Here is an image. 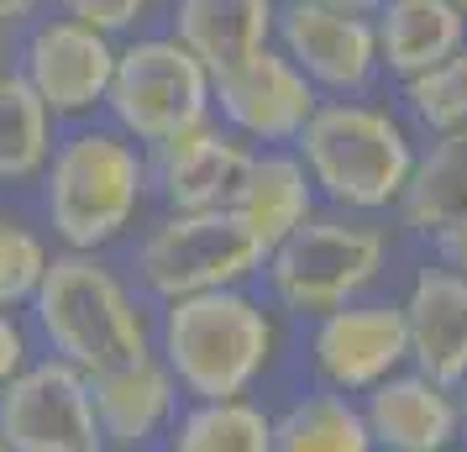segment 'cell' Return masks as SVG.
Instances as JSON below:
<instances>
[{
    "instance_id": "cell-1",
    "label": "cell",
    "mask_w": 467,
    "mask_h": 452,
    "mask_svg": "<svg viewBox=\"0 0 467 452\" xmlns=\"http://www.w3.org/2000/svg\"><path fill=\"white\" fill-rule=\"evenodd\" d=\"M26 310H32V331L43 337L47 358L74 363L85 379L152 352L148 305L137 300L127 274L106 263V253L58 247Z\"/></svg>"
},
{
    "instance_id": "cell-2",
    "label": "cell",
    "mask_w": 467,
    "mask_h": 452,
    "mask_svg": "<svg viewBox=\"0 0 467 452\" xmlns=\"http://www.w3.org/2000/svg\"><path fill=\"white\" fill-rule=\"evenodd\" d=\"M152 352L184 400H236L278 358V316L242 289H211L158 305Z\"/></svg>"
},
{
    "instance_id": "cell-3",
    "label": "cell",
    "mask_w": 467,
    "mask_h": 452,
    "mask_svg": "<svg viewBox=\"0 0 467 452\" xmlns=\"http://www.w3.org/2000/svg\"><path fill=\"white\" fill-rule=\"evenodd\" d=\"M43 221L68 253H106L148 211V152L110 127H79L53 142L43 169Z\"/></svg>"
},
{
    "instance_id": "cell-4",
    "label": "cell",
    "mask_w": 467,
    "mask_h": 452,
    "mask_svg": "<svg viewBox=\"0 0 467 452\" xmlns=\"http://www.w3.org/2000/svg\"><path fill=\"white\" fill-rule=\"evenodd\" d=\"M299 163L310 173L320 200L347 215H373L400 205L410 169H415V137L394 110L368 100H320L316 116L299 131Z\"/></svg>"
},
{
    "instance_id": "cell-5",
    "label": "cell",
    "mask_w": 467,
    "mask_h": 452,
    "mask_svg": "<svg viewBox=\"0 0 467 452\" xmlns=\"http://www.w3.org/2000/svg\"><path fill=\"white\" fill-rule=\"evenodd\" d=\"M389 263V237L383 226H368L358 215H310L289 237L268 247L263 279L274 289V300L295 316H326L337 305L362 300L379 284Z\"/></svg>"
},
{
    "instance_id": "cell-6",
    "label": "cell",
    "mask_w": 467,
    "mask_h": 452,
    "mask_svg": "<svg viewBox=\"0 0 467 452\" xmlns=\"http://www.w3.org/2000/svg\"><path fill=\"white\" fill-rule=\"evenodd\" d=\"M263 258L268 247L226 205L221 211H163L137 242L131 274L158 305H169L184 295L242 289L263 274Z\"/></svg>"
},
{
    "instance_id": "cell-7",
    "label": "cell",
    "mask_w": 467,
    "mask_h": 452,
    "mask_svg": "<svg viewBox=\"0 0 467 452\" xmlns=\"http://www.w3.org/2000/svg\"><path fill=\"white\" fill-rule=\"evenodd\" d=\"M106 116L121 137H131L148 152L179 131L211 121V74L169 32H137L116 47Z\"/></svg>"
},
{
    "instance_id": "cell-8",
    "label": "cell",
    "mask_w": 467,
    "mask_h": 452,
    "mask_svg": "<svg viewBox=\"0 0 467 452\" xmlns=\"http://www.w3.org/2000/svg\"><path fill=\"white\" fill-rule=\"evenodd\" d=\"M116 47H121L116 37L74 22L64 11H53V16H37L26 26L11 68L47 106L53 121H89L95 110H106V89H110V74H116Z\"/></svg>"
},
{
    "instance_id": "cell-9",
    "label": "cell",
    "mask_w": 467,
    "mask_h": 452,
    "mask_svg": "<svg viewBox=\"0 0 467 452\" xmlns=\"http://www.w3.org/2000/svg\"><path fill=\"white\" fill-rule=\"evenodd\" d=\"M0 442L11 452H106L89 379L64 358H32L0 389Z\"/></svg>"
},
{
    "instance_id": "cell-10",
    "label": "cell",
    "mask_w": 467,
    "mask_h": 452,
    "mask_svg": "<svg viewBox=\"0 0 467 452\" xmlns=\"http://www.w3.org/2000/svg\"><path fill=\"white\" fill-rule=\"evenodd\" d=\"M316 106L320 89L278 47H263L247 64L211 79V116L247 148H295Z\"/></svg>"
},
{
    "instance_id": "cell-11",
    "label": "cell",
    "mask_w": 467,
    "mask_h": 452,
    "mask_svg": "<svg viewBox=\"0 0 467 452\" xmlns=\"http://www.w3.org/2000/svg\"><path fill=\"white\" fill-rule=\"evenodd\" d=\"M274 47L320 89V95H358L379 74L373 16L337 11L320 0H278Z\"/></svg>"
},
{
    "instance_id": "cell-12",
    "label": "cell",
    "mask_w": 467,
    "mask_h": 452,
    "mask_svg": "<svg viewBox=\"0 0 467 452\" xmlns=\"http://www.w3.org/2000/svg\"><path fill=\"white\" fill-rule=\"evenodd\" d=\"M310 363L320 384L337 394H368L389 373L410 368V337L404 310L389 300H352L316 316L310 331Z\"/></svg>"
},
{
    "instance_id": "cell-13",
    "label": "cell",
    "mask_w": 467,
    "mask_h": 452,
    "mask_svg": "<svg viewBox=\"0 0 467 452\" xmlns=\"http://www.w3.org/2000/svg\"><path fill=\"white\" fill-rule=\"evenodd\" d=\"M247 158H253V148L211 116V121H200V127L148 148L152 194L169 211H221L232 200Z\"/></svg>"
},
{
    "instance_id": "cell-14",
    "label": "cell",
    "mask_w": 467,
    "mask_h": 452,
    "mask_svg": "<svg viewBox=\"0 0 467 452\" xmlns=\"http://www.w3.org/2000/svg\"><path fill=\"white\" fill-rule=\"evenodd\" d=\"M362 421L379 452H451L462 436L457 389L420 368H400L362 394Z\"/></svg>"
},
{
    "instance_id": "cell-15",
    "label": "cell",
    "mask_w": 467,
    "mask_h": 452,
    "mask_svg": "<svg viewBox=\"0 0 467 452\" xmlns=\"http://www.w3.org/2000/svg\"><path fill=\"white\" fill-rule=\"evenodd\" d=\"M89 394H95V421H100L106 452L158 447L169 436L179 405H184V394H179V384H173V373L163 368L158 352L95 373L89 379Z\"/></svg>"
},
{
    "instance_id": "cell-16",
    "label": "cell",
    "mask_w": 467,
    "mask_h": 452,
    "mask_svg": "<svg viewBox=\"0 0 467 452\" xmlns=\"http://www.w3.org/2000/svg\"><path fill=\"white\" fill-rule=\"evenodd\" d=\"M410 368H420L441 384H467V279L451 268H420L410 295L400 300Z\"/></svg>"
},
{
    "instance_id": "cell-17",
    "label": "cell",
    "mask_w": 467,
    "mask_h": 452,
    "mask_svg": "<svg viewBox=\"0 0 467 452\" xmlns=\"http://www.w3.org/2000/svg\"><path fill=\"white\" fill-rule=\"evenodd\" d=\"M274 26L278 0H173L169 11V37L200 58L211 79L274 47Z\"/></svg>"
},
{
    "instance_id": "cell-18",
    "label": "cell",
    "mask_w": 467,
    "mask_h": 452,
    "mask_svg": "<svg viewBox=\"0 0 467 452\" xmlns=\"http://www.w3.org/2000/svg\"><path fill=\"white\" fill-rule=\"evenodd\" d=\"M226 211H232L263 247H278L295 226H305V221L316 215V184H310V173L299 163V152L253 148L232 200H226Z\"/></svg>"
},
{
    "instance_id": "cell-19",
    "label": "cell",
    "mask_w": 467,
    "mask_h": 452,
    "mask_svg": "<svg viewBox=\"0 0 467 452\" xmlns=\"http://www.w3.org/2000/svg\"><path fill=\"white\" fill-rule=\"evenodd\" d=\"M373 43L379 68H389L394 79H415L462 53L467 22L451 0H383L373 11Z\"/></svg>"
},
{
    "instance_id": "cell-20",
    "label": "cell",
    "mask_w": 467,
    "mask_h": 452,
    "mask_svg": "<svg viewBox=\"0 0 467 452\" xmlns=\"http://www.w3.org/2000/svg\"><path fill=\"white\" fill-rule=\"evenodd\" d=\"M400 215L420 237H441L446 226H457L467 215V127L441 131L431 152H415L410 184L400 194Z\"/></svg>"
},
{
    "instance_id": "cell-21",
    "label": "cell",
    "mask_w": 467,
    "mask_h": 452,
    "mask_svg": "<svg viewBox=\"0 0 467 452\" xmlns=\"http://www.w3.org/2000/svg\"><path fill=\"white\" fill-rule=\"evenodd\" d=\"M163 452H274V415L247 394L184 400L163 436Z\"/></svg>"
},
{
    "instance_id": "cell-22",
    "label": "cell",
    "mask_w": 467,
    "mask_h": 452,
    "mask_svg": "<svg viewBox=\"0 0 467 452\" xmlns=\"http://www.w3.org/2000/svg\"><path fill=\"white\" fill-rule=\"evenodd\" d=\"M274 452H379L362 405L337 389H316L274 415Z\"/></svg>"
},
{
    "instance_id": "cell-23",
    "label": "cell",
    "mask_w": 467,
    "mask_h": 452,
    "mask_svg": "<svg viewBox=\"0 0 467 452\" xmlns=\"http://www.w3.org/2000/svg\"><path fill=\"white\" fill-rule=\"evenodd\" d=\"M58 142V121L26 89L16 68L0 74V184H32L43 179L47 158Z\"/></svg>"
},
{
    "instance_id": "cell-24",
    "label": "cell",
    "mask_w": 467,
    "mask_h": 452,
    "mask_svg": "<svg viewBox=\"0 0 467 452\" xmlns=\"http://www.w3.org/2000/svg\"><path fill=\"white\" fill-rule=\"evenodd\" d=\"M53 247L37 226H26L22 215L0 211V310H22L32 289L43 284V268Z\"/></svg>"
},
{
    "instance_id": "cell-25",
    "label": "cell",
    "mask_w": 467,
    "mask_h": 452,
    "mask_svg": "<svg viewBox=\"0 0 467 452\" xmlns=\"http://www.w3.org/2000/svg\"><path fill=\"white\" fill-rule=\"evenodd\" d=\"M404 100H410V116L420 121L425 131H462L467 127V68L462 53L446 58V64L425 68L415 79H404Z\"/></svg>"
},
{
    "instance_id": "cell-26",
    "label": "cell",
    "mask_w": 467,
    "mask_h": 452,
    "mask_svg": "<svg viewBox=\"0 0 467 452\" xmlns=\"http://www.w3.org/2000/svg\"><path fill=\"white\" fill-rule=\"evenodd\" d=\"M64 16H74V22L95 26V32H106V37H116V43H127V37H137L142 26H148V16L158 11V0H53Z\"/></svg>"
},
{
    "instance_id": "cell-27",
    "label": "cell",
    "mask_w": 467,
    "mask_h": 452,
    "mask_svg": "<svg viewBox=\"0 0 467 452\" xmlns=\"http://www.w3.org/2000/svg\"><path fill=\"white\" fill-rule=\"evenodd\" d=\"M26 363H32V326L22 321V310H0V389Z\"/></svg>"
},
{
    "instance_id": "cell-28",
    "label": "cell",
    "mask_w": 467,
    "mask_h": 452,
    "mask_svg": "<svg viewBox=\"0 0 467 452\" xmlns=\"http://www.w3.org/2000/svg\"><path fill=\"white\" fill-rule=\"evenodd\" d=\"M436 247H441L446 268H451V274H462V279H467V215L457 221V226H446L441 237H436Z\"/></svg>"
},
{
    "instance_id": "cell-29",
    "label": "cell",
    "mask_w": 467,
    "mask_h": 452,
    "mask_svg": "<svg viewBox=\"0 0 467 452\" xmlns=\"http://www.w3.org/2000/svg\"><path fill=\"white\" fill-rule=\"evenodd\" d=\"M47 0H0V26H32Z\"/></svg>"
},
{
    "instance_id": "cell-30",
    "label": "cell",
    "mask_w": 467,
    "mask_h": 452,
    "mask_svg": "<svg viewBox=\"0 0 467 452\" xmlns=\"http://www.w3.org/2000/svg\"><path fill=\"white\" fill-rule=\"evenodd\" d=\"M320 5H337V11H362V16H373L383 0H320Z\"/></svg>"
},
{
    "instance_id": "cell-31",
    "label": "cell",
    "mask_w": 467,
    "mask_h": 452,
    "mask_svg": "<svg viewBox=\"0 0 467 452\" xmlns=\"http://www.w3.org/2000/svg\"><path fill=\"white\" fill-rule=\"evenodd\" d=\"M11 68V26H0V74Z\"/></svg>"
},
{
    "instance_id": "cell-32",
    "label": "cell",
    "mask_w": 467,
    "mask_h": 452,
    "mask_svg": "<svg viewBox=\"0 0 467 452\" xmlns=\"http://www.w3.org/2000/svg\"><path fill=\"white\" fill-rule=\"evenodd\" d=\"M451 5H457V11H462V22H467V0H451Z\"/></svg>"
},
{
    "instance_id": "cell-33",
    "label": "cell",
    "mask_w": 467,
    "mask_h": 452,
    "mask_svg": "<svg viewBox=\"0 0 467 452\" xmlns=\"http://www.w3.org/2000/svg\"><path fill=\"white\" fill-rule=\"evenodd\" d=\"M462 421H467V384H462Z\"/></svg>"
},
{
    "instance_id": "cell-34",
    "label": "cell",
    "mask_w": 467,
    "mask_h": 452,
    "mask_svg": "<svg viewBox=\"0 0 467 452\" xmlns=\"http://www.w3.org/2000/svg\"><path fill=\"white\" fill-rule=\"evenodd\" d=\"M462 68H467V47H462Z\"/></svg>"
},
{
    "instance_id": "cell-35",
    "label": "cell",
    "mask_w": 467,
    "mask_h": 452,
    "mask_svg": "<svg viewBox=\"0 0 467 452\" xmlns=\"http://www.w3.org/2000/svg\"><path fill=\"white\" fill-rule=\"evenodd\" d=\"M0 452H11V447H5V442H0Z\"/></svg>"
}]
</instances>
